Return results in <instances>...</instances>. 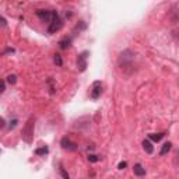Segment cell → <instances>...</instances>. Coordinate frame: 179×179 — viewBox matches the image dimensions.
<instances>
[{
    "instance_id": "obj_14",
    "label": "cell",
    "mask_w": 179,
    "mask_h": 179,
    "mask_svg": "<svg viewBox=\"0 0 179 179\" xmlns=\"http://www.w3.org/2000/svg\"><path fill=\"white\" fill-rule=\"evenodd\" d=\"M16 81H17V77L14 74H11V76L7 77V83H10V84H16Z\"/></svg>"
},
{
    "instance_id": "obj_17",
    "label": "cell",
    "mask_w": 179,
    "mask_h": 179,
    "mask_svg": "<svg viewBox=\"0 0 179 179\" xmlns=\"http://www.w3.org/2000/svg\"><path fill=\"white\" fill-rule=\"evenodd\" d=\"M126 165H127V164L123 161V162H121L119 165H118V168H119V169H125V168H126Z\"/></svg>"
},
{
    "instance_id": "obj_10",
    "label": "cell",
    "mask_w": 179,
    "mask_h": 179,
    "mask_svg": "<svg viewBox=\"0 0 179 179\" xmlns=\"http://www.w3.org/2000/svg\"><path fill=\"white\" fill-rule=\"evenodd\" d=\"M59 45H60L62 49H67V48L71 45V38H64V39H62V41L59 42Z\"/></svg>"
},
{
    "instance_id": "obj_19",
    "label": "cell",
    "mask_w": 179,
    "mask_h": 179,
    "mask_svg": "<svg viewBox=\"0 0 179 179\" xmlns=\"http://www.w3.org/2000/svg\"><path fill=\"white\" fill-rule=\"evenodd\" d=\"M4 125H6L4 119H3V118H0V129H3V127H4Z\"/></svg>"
},
{
    "instance_id": "obj_20",
    "label": "cell",
    "mask_w": 179,
    "mask_h": 179,
    "mask_svg": "<svg viewBox=\"0 0 179 179\" xmlns=\"http://www.w3.org/2000/svg\"><path fill=\"white\" fill-rule=\"evenodd\" d=\"M0 25H1V27H4V25H6V20L3 18V17H0Z\"/></svg>"
},
{
    "instance_id": "obj_11",
    "label": "cell",
    "mask_w": 179,
    "mask_h": 179,
    "mask_svg": "<svg viewBox=\"0 0 179 179\" xmlns=\"http://www.w3.org/2000/svg\"><path fill=\"white\" fill-rule=\"evenodd\" d=\"M165 136V134H164V133H158V134H150V139H151V140H153V141H160V140H161V139H162V137Z\"/></svg>"
},
{
    "instance_id": "obj_18",
    "label": "cell",
    "mask_w": 179,
    "mask_h": 179,
    "mask_svg": "<svg viewBox=\"0 0 179 179\" xmlns=\"http://www.w3.org/2000/svg\"><path fill=\"white\" fill-rule=\"evenodd\" d=\"M3 91H4V81L0 80V92H3Z\"/></svg>"
},
{
    "instance_id": "obj_6",
    "label": "cell",
    "mask_w": 179,
    "mask_h": 179,
    "mask_svg": "<svg viewBox=\"0 0 179 179\" xmlns=\"http://www.w3.org/2000/svg\"><path fill=\"white\" fill-rule=\"evenodd\" d=\"M85 59H87V52L81 53L79 56V59H77V66H79L80 71H84L85 67H87V62H85Z\"/></svg>"
},
{
    "instance_id": "obj_2",
    "label": "cell",
    "mask_w": 179,
    "mask_h": 179,
    "mask_svg": "<svg viewBox=\"0 0 179 179\" xmlns=\"http://www.w3.org/2000/svg\"><path fill=\"white\" fill-rule=\"evenodd\" d=\"M32 134H34V118H30V121L27 122L25 127L22 130V137L27 143L32 141Z\"/></svg>"
},
{
    "instance_id": "obj_21",
    "label": "cell",
    "mask_w": 179,
    "mask_h": 179,
    "mask_svg": "<svg viewBox=\"0 0 179 179\" xmlns=\"http://www.w3.org/2000/svg\"><path fill=\"white\" fill-rule=\"evenodd\" d=\"M16 125H17V121H13V122L10 123V129H13V127L16 126Z\"/></svg>"
},
{
    "instance_id": "obj_12",
    "label": "cell",
    "mask_w": 179,
    "mask_h": 179,
    "mask_svg": "<svg viewBox=\"0 0 179 179\" xmlns=\"http://www.w3.org/2000/svg\"><path fill=\"white\" fill-rule=\"evenodd\" d=\"M48 153V147H42V148H37L35 150V154L37 155H43V154Z\"/></svg>"
},
{
    "instance_id": "obj_3",
    "label": "cell",
    "mask_w": 179,
    "mask_h": 179,
    "mask_svg": "<svg viewBox=\"0 0 179 179\" xmlns=\"http://www.w3.org/2000/svg\"><path fill=\"white\" fill-rule=\"evenodd\" d=\"M102 94V83L101 81H94L92 85H91V91H90V95L92 100H98Z\"/></svg>"
},
{
    "instance_id": "obj_5",
    "label": "cell",
    "mask_w": 179,
    "mask_h": 179,
    "mask_svg": "<svg viewBox=\"0 0 179 179\" xmlns=\"http://www.w3.org/2000/svg\"><path fill=\"white\" fill-rule=\"evenodd\" d=\"M60 144H62V148L67 150V151H76V150H77V144L73 141H70L67 137H63L62 141H60Z\"/></svg>"
},
{
    "instance_id": "obj_15",
    "label": "cell",
    "mask_w": 179,
    "mask_h": 179,
    "mask_svg": "<svg viewBox=\"0 0 179 179\" xmlns=\"http://www.w3.org/2000/svg\"><path fill=\"white\" fill-rule=\"evenodd\" d=\"M60 174H62V176H63L64 179H70V176H69V174L64 171V168L63 167H60Z\"/></svg>"
},
{
    "instance_id": "obj_7",
    "label": "cell",
    "mask_w": 179,
    "mask_h": 179,
    "mask_svg": "<svg viewBox=\"0 0 179 179\" xmlns=\"http://www.w3.org/2000/svg\"><path fill=\"white\" fill-rule=\"evenodd\" d=\"M133 172H134V175H137V176H144V175H146V168H143L140 164H136V165L133 167Z\"/></svg>"
},
{
    "instance_id": "obj_16",
    "label": "cell",
    "mask_w": 179,
    "mask_h": 179,
    "mask_svg": "<svg viewBox=\"0 0 179 179\" xmlns=\"http://www.w3.org/2000/svg\"><path fill=\"white\" fill-rule=\"evenodd\" d=\"M88 160L91 161V162H97L100 158H97V155H88Z\"/></svg>"
},
{
    "instance_id": "obj_13",
    "label": "cell",
    "mask_w": 179,
    "mask_h": 179,
    "mask_svg": "<svg viewBox=\"0 0 179 179\" xmlns=\"http://www.w3.org/2000/svg\"><path fill=\"white\" fill-rule=\"evenodd\" d=\"M53 62L58 64V66H62V58H60V55H58V53H56V55L53 56Z\"/></svg>"
},
{
    "instance_id": "obj_8",
    "label": "cell",
    "mask_w": 179,
    "mask_h": 179,
    "mask_svg": "<svg viewBox=\"0 0 179 179\" xmlns=\"http://www.w3.org/2000/svg\"><path fill=\"white\" fill-rule=\"evenodd\" d=\"M143 147H144V150H146L148 154H151V153L154 151L153 143L150 141V140H144V141H143Z\"/></svg>"
},
{
    "instance_id": "obj_9",
    "label": "cell",
    "mask_w": 179,
    "mask_h": 179,
    "mask_svg": "<svg viewBox=\"0 0 179 179\" xmlns=\"http://www.w3.org/2000/svg\"><path fill=\"white\" fill-rule=\"evenodd\" d=\"M171 148H172V143H169V141L165 143V144L162 146V148H161L160 154H161V155H165L167 153H169V151H171Z\"/></svg>"
},
{
    "instance_id": "obj_4",
    "label": "cell",
    "mask_w": 179,
    "mask_h": 179,
    "mask_svg": "<svg viewBox=\"0 0 179 179\" xmlns=\"http://www.w3.org/2000/svg\"><path fill=\"white\" fill-rule=\"evenodd\" d=\"M62 28V20L59 18L58 13L55 11V14H53L52 20H51V25H49V32H56L59 31Z\"/></svg>"
},
{
    "instance_id": "obj_1",
    "label": "cell",
    "mask_w": 179,
    "mask_h": 179,
    "mask_svg": "<svg viewBox=\"0 0 179 179\" xmlns=\"http://www.w3.org/2000/svg\"><path fill=\"white\" fill-rule=\"evenodd\" d=\"M133 60H134V53L132 51H123V52L119 55V59H118V64L122 70L126 71L127 69L133 67Z\"/></svg>"
}]
</instances>
